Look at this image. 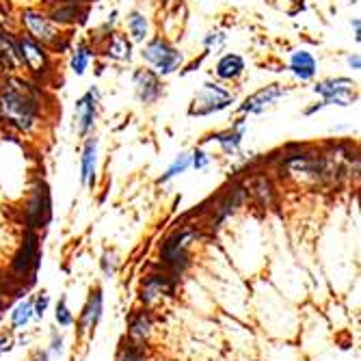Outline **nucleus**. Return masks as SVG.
I'll return each mask as SVG.
<instances>
[{"label": "nucleus", "instance_id": "nucleus-1", "mask_svg": "<svg viewBox=\"0 0 361 361\" xmlns=\"http://www.w3.org/2000/svg\"><path fill=\"white\" fill-rule=\"evenodd\" d=\"M42 91L13 74H0V121L30 135L42 119Z\"/></svg>", "mask_w": 361, "mask_h": 361}, {"label": "nucleus", "instance_id": "nucleus-2", "mask_svg": "<svg viewBox=\"0 0 361 361\" xmlns=\"http://www.w3.org/2000/svg\"><path fill=\"white\" fill-rule=\"evenodd\" d=\"M236 102L234 91H229L225 85L216 80H206L202 89L192 95L188 117H210L214 113H223Z\"/></svg>", "mask_w": 361, "mask_h": 361}, {"label": "nucleus", "instance_id": "nucleus-3", "mask_svg": "<svg viewBox=\"0 0 361 361\" xmlns=\"http://www.w3.org/2000/svg\"><path fill=\"white\" fill-rule=\"evenodd\" d=\"M141 59L147 65H152L154 72L160 78L176 74L182 68V63H184V54L165 37H154L147 44H143Z\"/></svg>", "mask_w": 361, "mask_h": 361}, {"label": "nucleus", "instance_id": "nucleus-4", "mask_svg": "<svg viewBox=\"0 0 361 361\" xmlns=\"http://www.w3.org/2000/svg\"><path fill=\"white\" fill-rule=\"evenodd\" d=\"M22 24L26 28V35L39 42L44 48H65V35L61 32L59 24H54L50 16L42 13L39 9H24Z\"/></svg>", "mask_w": 361, "mask_h": 361}, {"label": "nucleus", "instance_id": "nucleus-5", "mask_svg": "<svg viewBox=\"0 0 361 361\" xmlns=\"http://www.w3.org/2000/svg\"><path fill=\"white\" fill-rule=\"evenodd\" d=\"M16 48L20 56V65L26 68L32 76L44 80L52 74V61L48 48H44L39 42H35L28 35H16Z\"/></svg>", "mask_w": 361, "mask_h": 361}, {"label": "nucleus", "instance_id": "nucleus-6", "mask_svg": "<svg viewBox=\"0 0 361 361\" xmlns=\"http://www.w3.org/2000/svg\"><path fill=\"white\" fill-rule=\"evenodd\" d=\"M312 89L324 106H353L359 100L357 82L344 76L318 80Z\"/></svg>", "mask_w": 361, "mask_h": 361}, {"label": "nucleus", "instance_id": "nucleus-7", "mask_svg": "<svg viewBox=\"0 0 361 361\" xmlns=\"http://www.w3.org/2000/svg\"><path fill=\"white\" fill-rule=\"evenodd\" d=\"M292 87L288 85H281V82H273V85H267L257 91H253L251 95H247L243 104L238 106V115H262L264 111L273 109L281 97H286L290 93Z\"/></svg>", "mask_w": 361, "mask_h": 361}, {"label": "nucleus", "instance_id": "nucleus-8", "mask_svg": "<svg viewBox=\"0 0 361 361\" xmlns=\"http://www.w3.org/2000/svg\"><path fill=\"white\" fill-rule=\"evenodd\" d=\"M42 264V253H39V236L35 229H28L24 245L20 253L13 259V275L16 277H30V281L35 279L37 269Z\"/></svg>", "mask_w": 361, "mask_h": 361}, {"label": "nucleus", "instance_id": "nucleus-9", "mask_svg": "<svg viewBox=\"0 0 361 361\" xmlns=\"http://www.w3.org/2000/svg\"><path fill=\"white\" fill-rule=\"evenodd\" d=\"M97 109H100V89L97 87H89L74 106L76 113V133L78 137H89L95 128V119H97Z\"/></svg>", "mask_w": 361, "mask_h": 361}, {"label": "nucleus", "instance_id": "nucleus-10", "mask_svg": "<svg viewBox=\"0 0 361 361\" xmlns=\"http://www.w3.org/2000/svg\"><path fill=\"white\" fill-rule=\"evenodd\" d=\"M52 214V204H50V190L46 186V182H37L35 188H32V197L26 208V221H28V229H37L44 227L50 221Z\"/></svg>", "mask_w": 361, "mask_h": 361}, {"label": "nucleus", "instance_id": "nucleus-11", "mask_svg": "<svg viewBox=\"0 0 361 361\" xmlns=\"http://www.w3.org/2000/svg\"><path fill=\"white\" fill-rule=\"evenodd\" d=\"M135 95L141 104H154L162 97V78L154 70H137L133 76Z\"/></svg>", "mask_w": 361, "mask_h": 361}, {"label": "nucleus", "instance_id": "nucleus-12", "mask_svg": "<svg viewBox=\"0 0 361 361\" xmlns=\"http://www.w3.org/2000/svg\"><path fill=\"white\" fill-rule=\"evenodd\" d=\"M247 135V119L245 117H238L232 126L227 130H221V133H212L204 139V143H210V141H216L223 149L225 156H236L240 152V145H243V139Z\"/></svg>", "mask_w": 361, "mask_h": 361}, {"label": "nucleus", "instance_id": "nucleus-13", "mask_svg": "<svg viewBox=\"0 0 361 361\" xmlns=\"http://www.w3.org/2000/svg\"><path fill=\"white\" fill-rule=\"evenodd\" d=\"M288 72H290L294 78H297V80H301V82H310V80H314L316 74H318V61H316V56H314L310 50H305V48L294 50V52L290 54V61H288Z\"/></svg>", "mask_w": 361, "mask_h": 361}, {"label": "nucleus", "instance_id": "nucleus-14", "mask_svg": "<svg viewBox=\"0 0 361 361\" xmlns=\"http://www.w3.org/2000/svg\"><path fill=\"white\" fill-rule=\"evenodd\" d=\"M97 147H100V141H97L95 135L85 137V145L80 152V182H82V186H89V188H93V184H95Z\"/></svg>", "mask_w": 361, "mask_h": 361}, {"label": "nucleus", "instance_id": "nucleus-15", "mask_svg": "<svg viewBox=\"0 0 361 361\" xmlns=\"http://www.w3.org/2000/svg\"><path fill=\"white\" fill-rule=\"evenodd\" d=\"M247 70V63L240 54L236 52H227L223 54L216 65H214V76L223 82H236Z\"/></svg>", "mask_w": 361, "mask_h": 361}, {"label": "nucleus", "instance_id": "nucleus-16", "mask_svg": "<svg viewBox=\"0 0 361 361\" xmlns=\"http://www.w3.org/2000/svg\"><path fill=\"white\" fill-rule=\"evenodd\" d=\"M104 54L113 61H130L133 59V39L123 32H111L104 39Z\"/></svg>", "mask_w": 361, "mask_h": 361}, {"label": "nucleus", "instance_id": "nucleus-17", "mask_svg": "<svg viewBox=\"0 0 361 361\" xmlns=\"http://www.w3.org/2000/svg\"><path fill=\"white\" fill-rule=\"evenodd\" d=\"M102 316V290L95 288L89 297V303L85 305V312L80 316V331H91Z\"/></svg>", "mask_w": 361, "mask_h": 361}, {"label": "nucleus", "instance_id": "nucleus-18", "mask_svg": "<svg viewBox=\"0 0 361 361\" xmlns=\"http://www.w3.org/2000/svg\"><path fill=\"white\" fill-rule=\"evenodd\" d=\"M128 32L133 44H145V39L149 37V22L143 11L135 9L128 13Z\"/></svg>", "mask_w": 361, "mask_h": 361}, {"label": "nucleus", "instance_id": "nucleus-19", "mask_svg": "<svg viewBox=\"0 0 361 361\" xmlns=\"http://www.w3.org/2000/svg\"><path fill=\"white\" fill-rule=\"evenodd\" d=\"M91 59H93V48L89 46V42H78L76 48L72 50V56H70V70L76 76H85V72L89 70Z\"/></svg>", "mask_w": 361, "mask_h": 361}, {"label": "nucleus", "instance_id": "nucleus-20", "mask_svg": "<svg viewBox=\"0 0 361 361\" xmlns=\"http://www.w3.org/2000/svg\"><path fill=\"white\" fill-rule=\"evenodd\" d=\"M190 162H192V152H180V154L173 158L171 165L167 167V171L162 173V178L158 180V184H167V182H171L173 178L186 173V171L190 169Z\"/></svg>", "mask_w": 361, "mask_h": 361}, {"label": "nucleus", "instance_id": "nucleus-21", "mask_svg": "<svg viewBox=\"0 0 361 361\" xmlns=\"http://www.w3.org/2000/svg\"><path fill=\"white\" fill-rule=\"evenodd\" d=\"M171 281L167 277H149L145 283H143V294H141V299L145 303H152L154 299H158L160 294H165V292H171Z\"/></svg>", "mask_w": 361, "mask_h": 361}, {"label": "nucleus", "instance_id": "nucleus-22", "mask_svg": "<svg viewBox=\"0 0 361 361\" xmlns=\"http://www.w3.org/2000/svg\"><path fill=\"white\" fill-rule=\"evenodd\" d=\"M251 195L262 204V206H271L273 197H275V188L271 184V180L267 176H259L251 182Z\"/></svg>", "mask_w": 361, "mask_h": 361}, {"label": "nucleus", "instance_id": "nucleus-23", "mask_svg": "<svg viewBox=\"0 0 361 361\" xmlns=\"http://www.w3.org/2000/svg\"><path fill=\"white\" fill-rule=\"evenodd\" d=\"M32 316H35V312H32V301L30 299L20 301L11 312V326H13V329H24Z\"/></svg>", "mask_w": 361, "mask_h": 361}, {"label": "nucleus", "instance_id": "nucleus-24", "mask_svg": "<svg viewBox=\"0 0 361 361\" xmlns=\"http://www.w3.org/2000/svg\"><path fill=\"white\" fill-rule=\"evenodd\" d=\"M149 329H152L149 318L145 314H139L137 318H133V322H130V340L143 342L149 336Z\"/></svg>", "mask_w": 361, "mask_h": 361}, {"label": "nucleus", "instance_id": "nucleus-25", "mask_svg": "<svg viewBox=\"0 0 361 361\" xmlns=\"http://www.w3.org/2000/svg\"><path fill=\"white\" fill-rule=\"evenodd\" d=\"M204 50H206V54L208 52H219V50H223L225 48V44H227V35H225V30H221V28H212V30H208L206 35H204Z\"/></svg>", "mask_w": 361, "mask_h": 361}, {"label": "nucleus", "instance_id": "nucleus-26", "mask_svg": "<svg viewBox=\"0 0 361 361\" xmlns=\"http://www.w3.org/2000/svg\"><path fill=\"white\" fill-rule=\"evenodd\" d=\"M54 318H56L59 326H72V324H74V316H72V312H70V307H68V299H65V297L56 303Z\"/></svg>", "mask_w": 361, "mask_h": 361}, {"label": "nucleus", "instance_id": "nucleus-27", "mask_svg": "<svg viewBox=\"0 0 361 361\" xmlns=\"http://www.w3.org/2000/svg\"><path fill=\"white\" fill-rule=\"evenodd\" d=\"M119 361H145V357H143V350L139 348V344H133L121 350Z\"/></svg>", "mask_w": 361, "mask_h": 361}, {"label": "nucleus", "instance_id": "nucleus-28", "mask_svg": "<svg viewBox=\"0 0 361 361\" xmlns=\"http://www.w3.org/2000/svg\"><path fill=\"white\" fill-rule=\"evenodd\" d=\"M210 165V156L204 152V149H192V162H190V167H195L197 171H202V169H206Z\"/></svg>", "mask_w": 361, "mask_h": 361}, {"label": "nucleus", "instance_id": "nucleus-29", "mask_svg": "<svg viewBox=\"0 0 361 361\" xmlns=\"http://www.w3.org/2000/svg\"><path fill=\"white\" fill-rule=\"evenodd\" d=\"M48 303H50V299H48V294H46V292L39 294L37 301H32V312H35L37 318H44V314H46V310H48Z\"/></svg>", "mask_w": 361, "mask_h": 361}, {"label": "nucleus", "instance_id": "nucleus-30", "mask_svg": "<svg viewBox=\"0 0 361 361\" xmlns=\"http://www.w3.org/2000/svg\"><path fill=\"white\" fill-rule=\"evenodd\" d=\"M102 271H104V275H109V277L115 275V271H117V257H115L113 253H106V255L102 257Z\"/></svg>", "mask_w": 361, "mask_h": 361}, {"label": "nucleus", "instance_id": "nucleus-31", "mask_svg": "<svg viewBox=\"0 0 361 361\" xmlns=\"http://www.w3.org/2000/svg\"><path fill=\"white\" fill-rule=\"evenodd\" d=\"M348 68L350 70H355V72H359L361 70V59H359V52H353V54H348Z\"/></svg>", "mask_w": 361, "mask_h": 361}, {"label": "nucleus", "instance_id": "nucleus-32", "mask_svg": "<svg viewBox=\"0 0 361 361\" xmlns=\"http://www.w3.org/2000/svg\"><path fill=\"white\" fill-rule=\"evenodd\" d=\"M353 32H355V42L359 44L361 42V20L359 18H353Z\"/></svg>", "mask_w": 361, "mask_h": 361}, {"label": "nucleus", "instance_id": "nucleus-33", "mask_svg": "<svg viewBox=\"0 0 361 361\" xmlns=\"http://www.w3.org/2000/svg\"><path fill=\"white\" fill-rule=\"evenodd\" d=\"M52 355H63V338H52Z\"/></svg>", "mask_w": 361, "mask_h": 361}, {"label": "nucleus", "instance_id": "nucleus-34", "mask_svg": "<svg viewBox=\"0 0 361 361\" xmlns=\"http://www.w3.org/2000/svg\"><path fill=\"white\" fill-rule=\"evenodd\" d=\"M322 109H324V104H322V102H314L312 106H307V109L303 111V115H305V117H312L314 113H318V111H322Z\"/></svg>", "mask_w": 361, "mask_h": 361}, {"label": "nucleus", "instance_id": "nucleus-35", "mask_svg": "<svg viewBox=\"0 0 361 361\" xmlns=\"http://www.w3.org/2000/svg\"><path fill=\"white\" fill-rule=\"evenodd\" d=\"M9 344H11V340H9L7 336H0V355H3L5 350H9V348H11Z\"/></svg>", "mask_w": 361, "mask_h": 361}, {"label": "nucleus", "instance_id": "nucleus-36", "mask_svg": "<svg viewBox=\"0 0 361 361\" xmlns=\"http://www.w3.org/2000/svg\"><path fill=\"white\" fill-rule=\"evenodd\" d=\"M290 3L299 5V7H297V11H303V9H305V7H303V3H305V0H290Z\"/></svg>", "mask_w": 361, "mask_h": 361}, {"label": "nucleus", "instance_id": "nucleus-37", "mask_svg": "<svg viewBox=\"0 0 361 361\" xmlns=\"http://www.w3.org/2000/svg\"><path fill=\"white\" fill-rule=\"evenodd\" d=\"M200 3H206V0H200Z\"/></svg>", "mask_w": 361, "mask_h": 361}]
</instances>
